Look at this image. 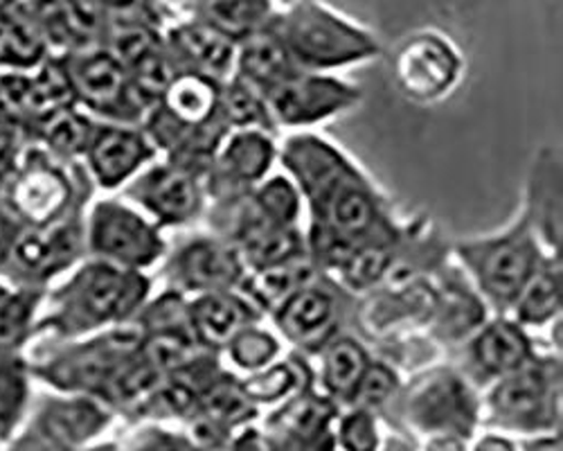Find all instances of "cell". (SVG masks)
Masks as SVG:
<instances>
[{"label":"cell","mask_w":563,"mask_h":451,"mask_svg":"<svg viewBox=\"0 0 563 451\" xmlns=\"http://www.w3.org/2000/svg\"><path fill=\"white\" fill-rule=\"evenodd\" d=\"M275 163V133L255 129L228 131L203 176L208 204L225 201L253 190L268 174H273Z\"/></svg>","instance_id":"14"},{"label":"cell","mask_w":563,"mask_h":451,"mask_svg":"<svg viewBox=\"0 0 563 451\" xmlns=\"http://www.w3.org/2000/svg\"><path fill=\"white\" fill-rule=\"evenodd\" d=\"M404 406L408 420L433 436H468L478 414L468 380L455 369H433L417 375L406 391Z\"/></svg>","instance_id":"13"},{"label":"cell","mask_w":563,"mask_h":451,"mask_svg":"<svg viewBox=\"0 0 563 451\" xmlns=\"http://www.w3.org/2000/svg\"><path fill=\"white\" fill-rule=\"evenodd\" d=\"M277 163L298 188L307 215L318 210L363 169L339 145L313 131H291L277 143Z\"/></svg>","instance_id":"12"},{"label":"cell","mask_w":563,"mask_h":451,"mask_svg":"<svg viewBox=\"0 0 563 451\" xmlns=\"http://www.w3.org/2000/svg\"><path fill=\"white\" fill-rule=\"evenodd\" d=\"M161 264L165 287L187 298L208 292L240 289L246 276V264L240 251L210 231L183 238L174 249H167Z\"/></svg>","instance_id":"11"},{"label":"cell","mask_w":563,"mask_h":451,"mask_svg":"<svg viewBox=\"0 0 563 451\" xmlns=\"http://www.w3.org/2000/svg\"><path fill=\"white\" fill-rule=\"evenodd\" d=\"M32 314L30 298L0 287V348H12L25 337Z\"/></svg>","instance_id":"41"},{"label":"cell","mask_w":563,"mask_h":451,"mask_svg":"<svg viewBox=\"0 0 563 451\" xmlns=\"http://www.w3.org/2000/svg\"><path fill=\"white\" fill-rule=\"evenodd\" d=\"M320 384L332 402L350 404L365 369L369 366V352L361 339L341 332L327 343L318 354Z\"/></svg>","instance_id":"28"},{"label":"cell","mask_w":563,"mask_h":451,"mask_svg":"<svg viewBox=\"0 0 563 451\" xmlns=\"http://www.w3.org/2000/svg\"><path fill=\"white\" fill-rule=\"evenodd\" d=\"M104 28L147 25L163 30L176 12L165 0H96Z\"/></svg>","instance_id":"38"},{"label":"cell","mask_w":563,"mask_h":451,"mask_svg":"<svg viewBox=\"0 0 563 451\" xmlns=\"http://www.w3.org/2000/svg\"><path fill=\"white\" fill-rule=\"evenodd\" d=\"M464 75V57L440 30H417L406 36L393 59V81L415 105H438L449 98Z\"/></svg>","instance_id":"8"},{"label":"cell","mask_w":563,"mask_h":451,"mask_svg":"<svg viewBox=\"0 0 563 451\" xmlns=\"http://www.w3.org/2000/svg\"><path fill=\"white\" fill-rule=\"evenodd\" d=\"M81 244V226L59 219L45 226H32V231L21 235L14 244V260L32 276H48L70 264Z\"/></svg>","instance_id":"26"},{"label":"cell","mask_w":563,"mask_h":451,"mask_svg":"<svg viewBox=\"0 0 563 451\" xmlns=\"http://www.w3.org/2000/svg\"><path fill=\"white\" fill-rule=\"evenodd\" d=\"M271 23L302 70L334 75L384 55L377 34L324 0H296L277 10Z\"/></svg>","instance_id":"1"},{"label":"cell","mask_w":563,"mask_h":451,"mask_svg":"<svg viewBox=\"0 0 563 451\" xmlns=\"http://www.w3.org/2000/svg\"><path fill=\"white\" fill-rule=\"evenodd\" d=\"M45 34L38 25L0 16V64L32 68L45 57Z\"/></svg>","instance_id":"36"},{"label":"cell","mask_w":563,"mask_h":451,"mask_svg":"<svg viewBox=\"0 0 563 451\" xmlns=\"http://www.w3.org/2000/svg\"><path fill=\"white\" fill-rule=\"evenodd\" d=\"M313 371L309 369L305 354L291 352L289 356H279L266 369L244 375L240 386L249 402L255 406H273L285 404L294 395L311 388Z\"/></svg>","instance_id":"30"},{"label":"cell","mask_w":563,"mask_h":451,"mask_svg":"<svg viewBox=\"0 0 563 451\" xmlns=\"http://www.w3.org/2000/svg\"><path fill=\"white\" fill-rule=\"evenodd\" d=\"M165 3L176 12V14H183L192 8L195 0H165Z\"/></svg>","instance_id":"48"},{"label":"cell","mask_w":563,"mask_h":451,"mask_svg":"<svg viewBox=\"0 0 563 451\" xmlns=\"http://www.w3.org/2000/svg\"><path fill=\"white\" fill-rule=\"evenodd\" d=\"M187 319L195 339L206 350L219 352L242 328L264 321V316L240 289H225L187 298Z\"/></svg>","instance_id":"21"},{"label":"cell","mask_w":563,"mask_h":451,"mask_svg":"<svg viewBox=\"0 0 563 451\" xmlns=\"http://www.w3.org/2000/svg\"><path fill=\"white\" fill-rule=\"evenodd\" d=\"M219 88L221 81L210 77L197 73H176L154 107L185 129H225L219 116Z\"/></svg>","instance_id":"25"},{"label":"cell","mask_w":563,"mask_h":451,"mask_svg":"<svg viewBox=\"0 0 563 451\" xmlns=\"http://www.w3.org/2000/svg\"><path fill=\"white\" fill-rule=\"evenodd\" d=\"M240 255L246 264V271L307 257L305 229L302 226H294V229H271L253 242L244 244L240 249Z\"/></svg>","instance_id":"37"},{"label":"cell","mask_w":563,"mask_h":451,"mask_svg":"<svg viewBox=\"0 0 563 451\" xmlns=\"http://www.w3.org/2000/svg\"><path fill=\"white\" fill-rule=\"evenodd\" d=\"M526 451H561V438L559 436H548V438H537L526 447Z\"/></svg>","instance_id":"46"},{"label":"cell","mask_w":563,"mask_h":451,"mask_svg":"<svg viewBox=\"0 0 563 451\" xmlns=\"http://www.w3.org/2000/svg\"><path fill=\"white\" fill-rule=\"evenodd\" d=\"M421 451H464V442L460 436L451 433H438L433 436Z\"/></svg>","instance_id":"44"},{"label":"cell","mask_w":563,"mask_h":451,"mask_svg":"<svg viewBox=\"0 0 563 451\" xmlns=\"http://www.w3.org/2000/svg\"><path fill=\"white\" fill-rule=\"evenodd\" d=\"M487 406L492 418L509 429L545 431L561 416V352H537L523 366L492 382Z\"/></svg>","instance_id":"4"},{"label":"cell","mask_w":563,"mask_h":451,"mask_svg":"<svg viewBox=\"0 0 563 451\" xmlns=\"http://www.w3.org/2000/svg\"><path fill=\"white\" fill-rule=\"evenodd\" d=\"M561 158L559 150L541 147L534 154L528 184L523 219L537 235L543 251L552 257H561L563 246V217H561Z\"/></svg>","instance_id":"20"},{"label":"cell","mask_w":563,"mask_h":451,"mask_svg":"<svg viewBox=\"0 0 563 451\" xmlns=\"http://www.w3.org/2000/svg\"><path fill=\"white\" fill-rule=\"evenodd\" d=\"M34 16L45 38L75 53L102 45L104 23L96 0H34Z\"/></svg>","instance_id":"23"},{"label":"cell","mask_w":563,"mask_h":451,"mask_svg":"<svg viewBox=\"0 0 563 451\" xmlns=\"http://www.w3.org/2000/svg\"><path fill=\"white\" fill-rule=\"evenodd\" d=\"M285 341L277 337L273 328H266L264 321H255L242 328L221 350V361H228L232 371L251 375L282 356Z\"/></svg>","instance_id":"33"},{"label":"cell","mask_w":563,"mask_h":451,"mask_svg":"<svg viewBox=\"0 0 563 451\" xmlns=\"http://www.w3.org/2000/svg\"><path fill=\"white\" fill-rule=\"evenodd\" d=\"M264 98L277 131H305L354 111L363 100V90L332 73L298 70Z\"/></svg>","instance_id":"9"},{"label":"cell","mask_w":563,"mask_h":451,"mask_svg":"<svg viewBox=\"0 0 563 451\" xmlns=\"http://www.w3.org/2000/svg\"><path fill=\"white\" fill-rule=\"evenodd\" d=\"M10 3H12V0H0V10H5Z\"/></svg>","instance_id":"50"},{"label":"cell","mask_w":563,"mask_h":451,"mask_svg":"<svg viewBox=\"0 0 563 451\" xmlns=\"http://www.w3.org/2000/svg\"><path fill=\"white\" fill-rule=\"evenodd\" d=\"M126 199L163 231L187 229L208 208L203 174L163 156L154 158L129 180Z\"/></svg>","instance_id":"7"},{"label":"cell","mask_w":563,"mask_h":451,"mask_svg":"<svg viewBox=\"0 0 563 451\" xmlns=\"http://www.w3.org/2000/svg\"><path fill=\"white\" fill-rule=\"evenodd\" d=\"M298 70L302 68H298V64L289 55L287 45L282 43L273 23L264 25L262 30L238 43L232 77L257 88L262 96H266L268 90H273L277 84L289 79Z\"/></svg>","instance_id":"24"},{"label":"cell","mask_w":563,"mask_h":451,"mask_svg":"<svg viewBox=\"0 0 563 451\" xmlns=\"http://www.w3.org/2000/svg\"><path fill=\"white\" fill-rule=\"evenodd\" d=\"M453 255L481 300L496 314H509L548 253L521 215L500 233L455 242Z\"/></svg>","instance_id":"2"},{"label":"cell","mask_w":563,"mask_h":451,"mask_svg":"<svg viewBox=\"0 0 563 451\" xmlns=\"http://www.w3.org/2000/svg\"><path fill=\"white\" fill-rule=\"evenodd\" d=\"M399 388V375L393 366H388L386 361H369V366L365 369L350 404L361 406V409H379L384 406Z\"/></svg>","instance_id":"39"},{"label":"cell","mask_w":563,"mask_h":451,"mask_svg":"<svg viewBox=\"0 0 563 451\" xmlns=\"http://www.w3.org/2000/svg\"><path fill=\"white\" fill-rule=\"evenodd\" d=\"M38 122H41L43 141L48 143V147L55 154L66 158L84 156L92 139V131H96V122H92V118L77 111L75 105L59 109Z\"/></svg>","instance_id":"35"},{"label":"cell","mask_w":563,"mask_h":451,"mask_svg":"<svg viewBox=\"0 0 563 451\" xmlns=\"http://www.w3.org/2000/svg\"><path fill=\"white\" fill-rule=\"evenodd\" d=\"M150 296L152 280L147 274L96 257L62 289V326L73 334L131 326Z\"/></svg>","instance_id":"3"},{"label":"cell","mask_w":563,"mask_h":451,"mask_svg":"<svg viewBox=\"0 0 563 451\" xmlns=\"http://www.w3.org/2000/svg\"><path fill=\"white\" fill-rule=\"evenodd\" d=\"M563 268L561 257L545 255L541 264L537 266L534 276L528 280V285L521 289L519 298L514 300L509 316L526 328L532 330H545L561 321V307H563Z\"/></svg>","instance_id":"27"},{"label":"cell","mask_w":563,"mask_h":451,"mask_svg":"<svg viewBox=\"0 0 563 451\" xmlns=\"http://www.w3.org/2000/svg\"><path fill=\"white\" fill-rule=\"evenodd\" d=\"M336 402L311 388L294 395L268 418V440L275 451H330Z\"/></svg>","instance_id":"18"},{"label":"cell","mask_w":563,"mask_h":451,"mask_svg":"<svg viewBox=\"0 0 563 451\" xmlns=\"http://www.w3.org/2000/svg\"><path fill=\"white\" fill-rule=\"evenodd\" d=\"M86 244L98 260L140 274L161 266L169 249L161 226L122 201L96 204L86 226Z\"/></svg>","instance_id":"5"},{"label":"cell","mask_w":563,"mask_h":451,"mask_svg":"<svg viewBox=\"0 0 563 451\" xmlns=\"http://www.w3.org/2000/svg\"><path fill=\"white\" fill-rule=\"evenodd\" d=\"M537 348L532 332L516 323L509 314H496L462 341L460 373L466 380L492 384L523 366Z\"/></svg>","instance_id":"15"},{"label":"cell","mask_w":563,"mask_h":451,"mask_svg":"<svg viewBox=\"0 0 563 451\" xmlns=\"http://www.w3.org/2000/svg\"><path fill=\"white\" fill-rule=\"evenodd\" d=\"M75 102L98 113L104 122L143 124L154 107L140 94L129 73L102 48H88L66 59Z\"/></svg>","instance_id":"10"},{"label":"cell","mask_w":563,"mask_h":451,"mask_svg":"<svg viewBox=\"0 0 563 451\" xmlns=\"http://www.w3.org/2000/svg\"><path fill=\"white\" fill-rule=\"evenodd\" d=\"M251 199L260 208V212L266 217L268 223L279 226V229H294V226H302V212L305 204L294 186V180L282 174H268L262 184H257L251 190Z\"/></svg>","instance_id":"34"},{"label":"cell","mask_w":563,"mask_h":451,"mask_svg":"<svg viewBox=\"0 0 563 451\" xmlns=\"http://www.w3.org/2000/svg\"><path fill=\"white\" fill-rule=\"evenodd\" d=\"M275 0H195L183 14H192L232 41H242L271 23Z\"/></svg>","instance_id":"31"},{"label":"cell","mask_w":563,"mask_h":451,"mask_svg":"<svg viewBox=\"0 0 563 451\" xmlns=\"http://www.w3.org/2000/svg\"><path fill=\"white\" fill-rule=\"evenodd\" d=\"M10 199L27 223L45 226L66 217L73 204V184L53 165H34L14 178Z\"/></svg>","instance_id":"22"},{"label":"cell","mask_w":563,"mask_h":451,"mask_svg":"<svg viewBox=\"0 0 563 451\" xmlns=\"http://www.w3.org/2000/svg\"><path fill=\"white\" fill-rule=\"evenodd\" d=\"M219 116L228 131H266L277 133L275 122L271 118L266 98L260 94L257 88L249 86L246 81L230 77L221 81L219 88Z\"/></svg>","instance_id":"32"},{"label":"cell","mask_w":563,"mask_h":451,"mask_svg":"<svg viewBox=\"0 0 563 451\" xmlns=\"http://www.w3.org/2000/svg\"><path fill=\"white\" fill-rule=\"evenodd\" d=\"M84 156L92 178L102 188L115 190L126 186L140 169L158 158V152L140 124L96 122Z\"/></svg>","instance_id":"17"},{"label":"cell","mask_w":563,"mask_h":451,"mask_svg":"<svg viewBox=\"0 0 563 451\" xmlns=\"http://www.w3.org/2000/svg\"><path fill=\"white\" fill-rule=\"evenodd\" d=\"M350 316V292L318 274L294 292L273 314V330L296 352L318 354L345 328Z\"/></svg>","instance_id":"6"},{"label":"cell","mask_w":563,"mask_h":451,"mask_svg":"<svg viewBox=\"0 0 563 451\" xmlns=\"http://www.w3.org/2000/svg\"><path fill=\"white\" fill-rule=\"evenodd\" d=\"M336 442L343 451H377L379 449V427L369 409L352 406V411L339 418Z\"/></svg>","instance_id":"40"},{"label":"cell","mask_w":563,"mask_h":451,"mask_svg":"<svg viewBox=\"0 0 563 451\" xmlns=\"http://www.w3.org/2000/svg\"><path fill=\"white\" fill-rule=\"evenodd\" d=\"M5 235H8V223H5L3 215H0V246H3V242H5Z\"/></svg>","instance_id":"49"},{"label":"cell","mask_w":563,"mask_h":451,"mask_svg":"<svg viewBox=\"0 0 563 451\" xmlns=\"http://www.w3.org/2000/svg\"><path fill=\"white\" fill-rule=\"evenodd\" d=\"M476 451H516V447L500 436H485L483 440H478Z\"/></svg>","instance_id":"45"},{"label":"cell","mask_w":563,"mask_h":451,"mask_svg":"<svg viewBox=\"0 0 563 451\" xmlns=\"http://www.w3.org/2000/svg\"><path fill=\"white\" fill-rule=\"evenodd\" d=\"M25 397V380L23 373L0 361V427H8L21 411Z\"/></svg>","instance_id":"42"},{"label":"cell","mask_w":563,"mask_h":451,"mask_svg":"<svg viewBox=\"0 0 563 451\" xmlns=\"http://www.w3.org/2000/svg\"><path fill=\"white\" fill-rule=\"evenodd\" d=\"M131 451H197L185 436H176L163 429H150L133 440Z\"/></svg>","instance_id":"43"},{"label":"cell","mask_w":563,"mask_h":451,"mask_svg":"<svg viewBox=\"0 0 563 451\" xmlns=\"http://www.w3.org/2000/svg\"><path fill=\"white\" fill-rule=\"evenodd\" d=\"M140 348V334L133 326H122L109 334L66 354L53 369V377L64 388L104 393L118 369Z\"/></svg>","instance_id":"19"},{"label":"cell","mask_w":563,"mask_h":451,"mask_svg":"<svg viewBox=\"0 0 563 451\" xmlns=\"http://www.w3.org/2000/svg\"><path fill=\"white\" fill-rule=\"evenodd\" d=\"M316 276L318 271L309 257H300L262 268H249L240 292L260 309L262 316H271L294 292H298Z\"/></svg>","instance_id":"29"},{"label":"cell","mask_w":563,"mask_h":451,"mask_svg":"<svg viewBox=\"0 0 563 451\" xmlns=\"http://www.w3.org/2000/svg\"><path fill=\"white\" fill-rule=\"evenodd\" d=\"M163 41L174 75L197 73L214 81H225L234 73L238 41L192 14H176L163 28Z\"/></svg>","instance_id":"16"},{"label":"cell","mask_w":563,"mask_h":451,"mask_svg":"<svg viewBox=\"0 0 563 451\" xmlns=\"http://www.w3.org/2000/svg\"><path fill=\"white\" fill-rule=\"evenodd\" d=\"M12 143V133H10V120L0 113V158L5 156V152L10 150Z\"/></svg>","instance_id":"47"}]
</instances>
